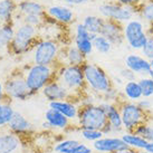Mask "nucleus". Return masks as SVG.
<instances>
[{"label":"nucleus","mask_w":153,"mask_h":153,"mask_svg":"<svg viewBox=\"0 0 153 153\" xmlns=\"http://www.w3.org/2000/svg\"><path fill=\"white\" fill-rule=\"evenodd\" d=\"M56 79L60 82L74 97L81 96L82 93L86 88V83L82 66L60 65V67L57 68Z\"/></svg>","instance_id":"f257e3e1"},{"label":"nucleus","mask_w":153,"mask_h":153,"mask_svg":"<svg viewBox=\"0 0 153 153\" xmlns=\"http://www.w3.org/2000/svg\"><path fill=\"white\" fill-rule=\"evenodd\" d=\"M84 78H85L86 87L91 88V91L95 93L97 96H102L113 86L112 79L106 74V72L96 64L87 63L82 66Z\"/></svg>","instance_id":"f03ea898"},{"label":"nucleus","mask_w":153,"mask_h":153,"mask_svg":"<svg viewBox=\"0 0 153 153\" xmlns=\"http://www.w3.org/2000/svg\"><path fill=\"white\" fill-rule=\"evenodd\" d=\"M57 68L53 66L34 64L25 73V81L33 94L42 92L45 86L56 78Z\"/></svg>","instance_id":"7ed1b4c3"},{"label":"nucleus","mask_w":153,"mask_h":153,"mask_svg":"<svg viewBox=\"0 0 153 153\" xmlns=\"http://www.w3.org/2000/svg\"><path fill=\"white\" fill-rule=\"evenodd\" d=\"M76 121L79 128H93L101 131L107 124L106 114L101 104L79 106Z\"/></svg>","instance_id":"20e7f679"},{"label":"nucleus","mask_w":153,"mask_h":153,"mask_svg":"<svg viewBox=\"0 0 153 153\" xmlns=\"http://www.w3.org/2000/svg\"><path fill=\"white\" fill-rule=\"evenodd\" d=\"M117 105L121 112L123 128L125 132H134L136 128L144 123L150 116L149 113L142 110L136 102H128L124 100Z\"/></svg>","instance_id":"39448f33"},{"label":"nucleus","mask_w":153,"mask_h":153,"mask_svg":"<svg viewBox=\"0 0 153 153\" xmlns=\"http://www.w3.org/2000/svg\"><path fill=\"white\" fill-rule=\"evenodd\" d=\"M39 40L37 39V28L34 26L22 24L15 33L9 51L15 55H22L35 48Z\"/></svg>","instance_id":"423d86ee"},{"label":"nucleus","mask_w":153,"mask_h":153,"mask_svg":"<svg viewBox=\"0 0 153 153\" xmlns=\"http://www.w3.org/2000/svg\"><path fill=\"white\" fill-rule=\"evenodd\" d=\"M60 47L57 42L53 39L39 40L34 48V64L53 66L58 59Z\"/></svg>","instance_id":"0eeeda50"},{"label":"nucleus","mask_w":153,"mask_h":153,"mask_svg":"<svg viewBox=\"0 0 153 153\" xmlns=\"http://www.w3.org/2000/svg\"><path fill=\"white\" fill-rule=\"evenodd\" d=\"M123 35L124 42L135 51H141L149 38L143 22L137 19H132L123 26Z\"/></svg>","instance_id":"6e6552de"},{"label":"nucleus","mask_w":153,"mask_h":153,"mask_svg":"<svg viewBox=\"0 0 153 153\" xmlns=\"http://www.w3.org/2000/svg\"><path fill=\"white\" fill-rule=\"evenodd\" d=\"M4 88L7 97L18 101H26L34 95L28 88L25 76L22 74H13L7 78L4 84Z\"/></svg>","instance_id":"1a4fd4ad"},{"label":"nucleus","mask_w":153,"mask_h":153,"mask_svg":"<svg viewBox=\"0 0 153 153\" xmlns=\"http://www.w3.org/2000/svg\"><path fill=\"white\" fill-rule=\"evenodd\" d=\"M100 13L105 19L126 24L133 19L136 10H134V7L123 6L120 4H104L100 7Z\"/></svg>","instance_id":"9d476101"},{"label":"nucleus","mask_w":153,"mask_h":153,"mask_svg":"<svg viewBox=\"0 0 153 153\" xmlns=\"http://www.w3.org/2000/svg\"><path fill=\"white\" fill-rule=\"evenodd\" d=\"M42 93L49 103L55 101H73L74 98V96L69 93V91L56 78L49 82L44 87Z\"/></svg>","instance_id":"9b49d317"},{"label":"nucleus","mask_w":153,"mask_h":153,"mask_svg":"<svg viewBox=\"0 0 153 153\" xmlns=\"http://www.w3.org/2000/svg\"><path fill=\"white\" fill-rule=\"evenodd\" d=\"M100 35H102L107 40H110V43L113 46H121L123 43H125L123 35V26L121 25V22H114L111 19H104Z\"/></svg>","instance_id":"f8f14e48"},{"label":"nucleus","mask_w":153,"mask_h":153,"mask_svg":"<svg viewBox=\"0 0 153 153\" xmlns=\"http://www.w3.org/2000/svg\"><path fill=\"white\" fill-rule=\"evenodd\" d=\"M103 110L105 111L107 119V124L112 128L113 135H121L124 132L123 123H122V117H121V112H120L119 105L113 104V103L107 102H100Z\"/></svg>","instance_id":"ddd939ff"},{"label":"nucleus","mask_w":153,"mask_h":153,"mask_svg":"<svg viewBox=\"0 0 153 153\" xmlns=\"http://www.w3.org/2000/svg\"><path fill=\"white\" fill-rule=\"evenodd\" d=\"M92 148L96 153H114L126 149L128 146L121 139V136L105 135L98 141L94 142Z\"/></svg>","instance_id":"4468645a"},{"label":"nucleus","mask_w":153,"mask_h":153,"mask_svg":"<svg viewBox=\"0 0 153 153\" xmlns=\"http://www.w3.org/2000/svg\"><path fill=\"white\" fill-rule=\"evenodd\" d=\"M95 36L96 35L89 34L85 27L83 26V24L76 25L74 43H75V46L78 48V51H81L82 54H84L86 57L91 55L94 49L93 39L95 38Z\"/></svg>","instance_id":"2eb2a0df"},{"label":"nucleus","mask_w":153,"mask_h":153,"mask_svg":"<svg viewBox=\"0 0 153 153\" xmlns=\"http://www.w3.org/2000/svg\"><path fill=\"white\" fill-rule=\"evenodd\" d=\"M53 150L55 153H94L93 148L75 139L59 141L54 144Z\"/></svg>","instance_id":"dca6fc26"},{"label":"nucleus","mask_w":153,"mask_h":153,"mask_svg":"<svg viewBox=\"0 0 153 153\" xmlns=\"http://www.w3.org/2000/svg\"><path fill=\"white\" fill-rule=\"evenodd\" d=\"M124 64L125 67L132 71L135 75H141L142 77L148 76L151 71L150 60L139 54H128L124 59Z\"/></svg>","instance_id":"f3484780"},{"label":"nucleus","mask_w":153,"mask_h":153,"mask_svg":"<svg viewBox=\"0 0 153 153\" xmlns=\"http://www.w3.org/2000/svg\"><path fill=\"white\" fill-rule=\"evenodd\" d=\"M49 107L59 112L60 114L66 116L69 121H76L78 116L79 106L76 102L73 101H55L49 103Z\"/></svg>","instance_id":"a211bd4d"},{"label":"nucleus","mask_w":153,"mask_h":153,"mask_svg":"<svg viewBox=\"0 0 153 153\" xmlns=\"http://www.w3.org/2000/svg\"><path fill=\"white\" fill-rule=\"evenodd\" d=\"M22 146V139L13 132L0 133V153H15Z\"/></svg>","instance_id":"6ab92c4d"},{"label":"nucleus","mask_w":153,"mask_h":153,"mask_svg":"<svg viewBox=\"0 0 153 153\" xmlns=\"http://www.w3.org/2000/svg\"><path fill=\"white\" fill-rule=\"evenodd\" d=\"M8 128L10 132H13L15 134H28L33 131V124L30 123L25 116L18 112H15L13 119L9 121Z\"/></svg>","instance_id":"aec40b11"},{"label":"nucleus","mask_w":153,"mask_h":153,"mask_svg":"<svg viewBox=\"0 0 153 153\" xmlns=\"http://www.w3.org/2000/svg\"><path fill=\"white\" fill-rule=\"evenodd\" d=\"M45 121L51 125V130H67L71 126V122L69 120L64 116L63 114H60L59 112L53 110V108H48L45 113Z\"/></svg>","instance_id":"412c9836"},{"label":"nucleus","mask_w":153,"mask_h":153,"mask_svg":"<svg viewBox=\"0 0 153 153\" xmlns=\"http://www.w3.org/2000/svg\"><path fill=\"white\" fill-rule=\"evenodd\" d=\"M121 139L123 140V142L126 144L128 149L135 150V151H143L146 150V146L149 144V142L144 140L143 137L139 134H136L135 132H125L124 131L121 134Z\"/></svg>","instance_id":"4be33fe9"},{"label":"nucleus","mask_w":153,"mask_h":153,"mask_svg":"<svg viewBox=\"0 0 153 153\" xmlns=\"http://www.w3.org/2000/svg\"><path fill=\"white\" fill-rule=\"evenodd\" d=\"M46 13L51 19L62 24H69L74 19V13L69 8L63 6H51L47 9Z\"/></svg>","instance_id":"5701e85b"},{"label":"nucleus","mask_w":153,"mask_h":153,"mask_svg":"<svg viewBox=\"0 0 153 153\" xmlns=\"http://www.w3.org/2000/svg\"><path fill=\"white\" fill-rule=\"evenodd\" d=\"M86 63V56L78 51L76 46L67 47L64 51V60L62 65L83 66Z\"/></svg>","instance_id":"b1692460"},{"label":"nucleus","mask_w":153,"mask_h":153,"mask_svg":"<svg viewBox=\"0 0 153 153\" xmlns=\"http://www.w3.org/2000/svg\"><path fill=\"white\" fill-rule=\"evenodd\" d=\"M123 97L125 101L128 102H139L143 97L142 89L139 84V81H130L125 82L123 85Z\"/></svg>","instance_id":"393cba45"},{"label":"nucleus","mask_w":153,"mask_h":153,"mask_svg":"<svg viewBox=\"0 0 153 153\" xmlns=\"http://www.w3.org/2000/svg\"><path fill=\"white\" fill-rule=\"evenodd\" d=\"M16 30L13 29V26L10 24H2L0 27V56L4 51H9L10 44L15 37Z\"/></svg>","instance_id":"a878e982"},{"label":"nucleus","mask_w":153,"mask_h":153,"mask_svg":"<svg viewBox=\"0 0 153 153\" xmlns=\"http://www.w3.org/2000/svg\"><path fill=\"white\" fill-rule=\"evenodd\" d=\"M17 8L24 16H44L45 13L43 6L34 0H24L17 4Z\"/></svg>","instance_id":"bb28decb"},{"label":"nucleus","mask_w":153,"mask_h":153,"mask_svg":"<svg viewBox=\"0 0 153 153\" xmlns=\"http://www.w3.org/2000/svg\"><path fill=\"white\" fill-rule=\"evenodd\" d=\"M16 9L17 4L15 0H0V19L2 24H10Z\"/></svg>","instance_id":"cd10ccee"},{"label":"nucleus","mask_w":153,"mask_h":153,"mask_svg":"<svg viewBox=\"0 0 153 153\" xmlns=\"http://www.w3.org/2000/svg\"><path fill=\"white\" fill-rule=\"evenodd\" d=\"M104 18L97 17V16H86L83 20V26L86 28V30L89 34L93 35H100L103 27Z\"/></svg>","instance_id":"c85d7f7f"},{"label":"nucleus","mask_w":153,"mask_h":153,"mask_svg":"<svg viewBox=\"0 0 153 153\" xmlns=\"http://www.w3.org/2000/svg\"><path fill=\"white\" fill-rule=\"evenodd\" d=\"M134 132L136 134L142 136L149 143L153 142V116L150 115L144 123H142L140 126H137Z\"/></svg>","instance_id":"c756f323"},{"label":"nucleus","mask_w":153,"mask_h":153,"mask_svg":"<svg viewBox=\"0 0 153 153\" xmlns=\"http://www.w3.org/2000/svg\"><path fill=\"white\" fill-rule=\"evenodd\" d=\"M93 47L94 49H96L101 54H107V53L111 51L113 45L104 36H102V35H96L95 38L93 39Z\"/></svg>","instance_id":"7c9ffc66"},{"label":"nucleus","mask_w":153,"mask_h":153,"mask_svg":"<svg viewBox=\"0 0 153 153\" xmlns=\"http://www.w3.org/2000/svg\"><path fill=\"white\" fill-rule=\"evenodd\" d=\"M79 135L83 140H85L86 142H91L94 143L98 141L100 139H102L103 136H105V134L103 133L101 130H93V128H79Z\"/></svg>","instance_id":"2f4dec72"},{"label":"nucleus","mask_w":153,"mask_h":153,"mask_svg":"<svg viewBox=\"0 0 153 153\" xmlns=\"http://www.w3.org/2000/svg\"><path fill=\"white\" fill-rule=\"evenodd\" d=\"M139 84L142 89V95L145 98L153 97V79L149 76H143L139 79Z\"/></svg>","instance_id":"473e14b6"},{"label":"nucleus","mask_w":153,"mask_h":153,"mask_svg":"<svg viewBox=\"0 0 153 153\" xmlns=\"http://www.w3.org/2000/svg\"><path fill=\"white\" fill-rule=\"evenodd\" d=\"M13 114H15V111L11 105L9 103H4L0 110V128L8 125L9 121L13 119Z\"/></svg>","instance_id":"72a5a7b5"},{"label":"nucleus","mask_w":153,"mask_h":153,"mask_svg":"<svg viewBox=\"0 0 153 153\" xmlns=\"http://www.w3.org/2000/svg\"><path fill=\"white\" fill-rule=\"evenodd\" d=\"M139 11H140L142 18H144L145 22H148L150 25L153 24V0L142 2Z\"/></svg>","instance_id":"f704fd0d"},{"label":"nucleus","mask_w":153,"mask_h":153,"mask_svg":"<svg viewBox=\"0 0 153 153\" xmlns=\"http://www.w3.org/2000/svg\"><path fill=\"white\" fill-rule=\"evenodd\" d=\"M142 51V55L144 58H146L148 60H151L153 59V37L152 36H149V38L146 40V43L145 45L143 46V48L141 49Z\"/></svg>","instance_id":"c9c22d12"},{"label":"nucleus","mask_w":153,"mask_h":153,"mask_svg":"<svg viewBox=\"0 0 153 153\" xmlns=\"http://www.w3.org/2000/svg\"><path fill=\"white\" fill-rule=\"evenodd\" d=\"M24 24L34 26V27H40L44 24L43 16H24Z\"/></svg>","instance_id":"e433bc0d"},{"label":"nucleus","mask_w":153,"mask_h":153,"mask_svg":"<svg viewBox=\"0 0 153 153\" xmlns=\"http://www.w3.org/2000/svg\"><path fill=\"white\" fill-rule=\"evenodd\" d=\"M120 76H121V78H122V81H124V82H130V81H134V79H136L135 74L126 67L122 68V69L120 71Z\"/></svg>","instance_id":"4c0bfd02"},{"label":"nucleus","mask_w":153,"mask_h":153,"mask_svg":"<svg viewBox=\"0 0 153 153\" xmlns=\"http://www.w3.org/2000/svg\"><path fill=\"white\" fill-rule=\"evenodd\" d=\"M136 103H137V105L144 111V112H146V113H149L150 114V111L152 110V105H153L152 101H151L150 98L142 97L139 102H136Z\"/></svg>","instance_id":"58836bf2"},{"label":"nucleus","mask_w":153,"mask_h":153,"mask_svg":"<svg viewBox=\"0 0 153 153\" xmlns=\"http://www.w3.org/2000/svg\"><path fill=\"white\" fill-rule=\"evenodd\" d=\"M117 2H119L120 4H123V6L134 7L135 4H137L139 2H141V0H117Z\"/></svg>","instance_id":"ea45409f"},{"label":"nucleus","mask_w":153,"mask_h":153,"mask_svg":"<svg viewBox=\"0 0 153 153\" xmlns=\"http://www.w3.org/2000/svg\"><path fill=\"white\" fill-rule=\"evenodd\" d=\"M4 100H8V97L6 96V93H4V85H2V84H1V82H0V102H2V103H8V102H4Z\"/></svg>","instance_id":"a19ab883"},{"label":"nucleus","mask_w":153,"mask_h":153,"mask_svg":"<svg viewBox=\"0 0 153 153\" xmlns=\"http://www.w3.org/2000/svg\"><path fill=\"white\" fill-rule=\"evenodd\" d=\"M63 1H65L66 4H82L87 2L88 0H63Z\"/></svg>","instance_id":"79ce46f5"},{"label":"nucleus","mask_w":153,"mask_h":153,"mask_svg":"<svg viewBox=\"0 0 153 153\" xmlns=\"http://www.w3.org/2000/svg\"><path fill=\"white\" fill-rule=\"evenodd\" d=\"M114 153H137V151H135V150H132V149H128V148H126V149L121 150V151H117V152H114Z\"/></svg>","instance_id":"37998d69"},{"label":"nucleus","mask_w":153,"mask_h":153,"mask_svg":"<svg viewBox=\"0 0 153 153\" xmlns=\"http://www.w3.org/2000/svg\"><path fill=\"white\" fill-rule=\"evenodd\" d=\"M146 151H149L150 153H153V142L149 143L148 146H146Z\"/></svg>","instance_id":"c03bdc74"},{"label":"nucleus","mask_w":153,"mask_h":153,"mask_svg":"<svg viewBox=\"0 0 153 153\" xmlns=\"http://www.w3.org/2000/svg\"><path fill=\"white\" fill-rule=\"evenodd\" d=\"M149 36H152L153 37V24L150 25V29H149Z\"/></svg>","instance_id":"a18cd8bd"},{"label":"nucleus","mask_w":153,"mask_h":153,"mask_svg":"<svg viewBox=\"0 0 153 153\" xmlns=\"http://www.w3.org/2000/svg\"><path fill=\"white\" fill-rule=\"evenodd\" d=\"M148 76L150 77V78H152L153 79V71H150V73H149V75Z\"/></svg>","instance_id":"49530a36"},{"label":"nucleus","mask_w":153,"mask_h":153,"mask_svg":"<svg viewBox=\"0 0 153 153\" xmlns=\"http://www.w3.org/2000/svg\"><path fill=\"white\" fill-rule=\"evenodd\" d=\"M150 66H151V71H153V59L150 62Z\"/></svg>","instance_id":"de8ad7c7"},{"label":"nucleus","mask_w":153,"mask_h":153,"mask_svg":"<svg viewBox=\"0 0 153 153\" xmlns=\"http://www.w3.org/2000/svg\"><path fill=\"white\" fill-rule=\"evenodd\" d=\"M137 153H150L149 151H146V150H143V151H139Z\"/></svg>","instance_id":"09e8293b"},{"label":"nucleus","mask_w":153,"mask_h":153,"mask_svg":"<svg viewBox=\"0 0 153 153\" xmlns=\"http://www.w3.org/2000/svg\"><path fill=\"white\" fill-rule=\"evenodd\" d=\"M15 1H16L17 4H19V2H22V1H24V0H15Z\"/></svg>","instance_id":"8fccbe9b"},{"label":"nucleus","mask_w":153,"mask_h":153,"mask_svg":"<svg viewBox=\"0 0 153 153\" xmlns=\"http://www.w3.org/2000/svg\"><path fill=\"white\" fill-rule=\"evenodd\" d=\"M4 103H2V102H0V110H1V107H2V105H4Z\"/></svg>","instance_id":"3c124183"},{"label":"nucleus","mask_w":153,"mask_h":153,"mask_svg":"<svg viewBox=\"0 0 153 153\" xmlns=\"http://www.w3.org/2000/svg\"><path fill=\"white\" fill-rule=\"evenodd\" d=\"M2 26V22H1V19H0V27Z\"/></svg>","instance_id":"603ef678"},{"label":"nucleus","mask_w":153,"mask_h":153,"mask_svg":"<svg viewBox=\"0 0 153 153\" xmlns=\"http://www.w3.org/2000/svg\"><path fill=\"white\" fill-rule=\"evenodd\" d=\"M43 153H46V152H43Z\"/></svg>","instance_id":"864d4df0"}]
</instances>
